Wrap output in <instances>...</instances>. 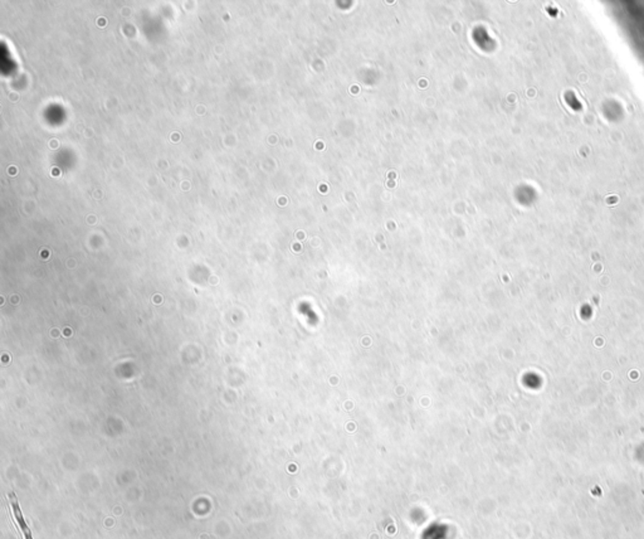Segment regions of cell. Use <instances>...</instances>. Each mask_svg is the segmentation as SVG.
<instances>
[{"label":"cell","mask_w":644,"mask_h":539,"mask_svg":"<svg viewBox=\"0 0 644 539\" xmlns=\"http://www.w3.org/2000/svg\"><path fill=\"white\" fill-rule=\"evenodd\" d=\"M9 501H10V507H12V512H13V516L16 519V523L18 524L19 529L23 531L24 539H33L31 529H29L28 524L25 523V519H24L22 509H21V505L18 503V499H16V494H9Z\"/></svg>","instance_id":"cell-1"}]
</instances>
